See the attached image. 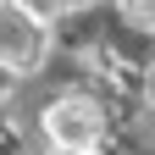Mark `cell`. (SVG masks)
Returning a JSON list of instances; mask_svg holds the SVG:
<instances>
[{"label": "cell", "instance_id": "obj_2", "mask_svg": "<svg viewBox=\"0 0 155 155\" xmlns=\"http://www.w3.org/2000/svg\"><path fill=\"white\" fill-rule=\"evenodd\" d=\"M45 133L55 150H94L105 133V116L94 100H78V94H67V100H55L45 111Z\"/></svg>", "mask_w": 155, "mask_h": 155}, {"label": "cell", "instance_id": "obj_3", "mask_svg": "<svg viewBox=\"0 0 155 155\" xmlns=\"http://www.w3.org/2000/svg\"><path fill=\"white\" fill-rule=\"evenodd\" d=\"M122 6H127V17L139 28H155V0H122Z\"/></svg>", "mask_w": 155, "mask_h": 155}, {"label": "cell", "instance_id": "obj_1", "mask_svg": "<svg viewBox=\"0 0 155 155\" xmlns=\"http://www.w3.org/2000/svg\"><path fill=\"white\" fill-rule=\"evenodd\" d=\"M45 45H50L45 22H39L28 6L0 0V67H11V72H33L39 61H45Z\"/></svg>", "mask_w": 155, "mask_h": 155}, {"label": "cell", "instance_id": "obj_4", "mask_svg": "<svg viewBox=\"0 0 155 155\" xmlns=\"http://www.w3.org/2000/svg\"><path fill=\"white\" fill-rule=\"evenodd\" d=\"M50 155H94V150H50Z\"/></svg>", "mask_w": 155, "mask_h": 155}, {"label": "cell", "instance_id": "obj_5", "mask_svg": "<svg viewBox=\"0 0 155 155\" xmlns=\"http://www.w3.org/2000/svg\"><path fill=\"white\" fill-rule=\"evenodd\" d=\"M61 6H89V0H61Z\"/></svg>", "mask_w": 155, "mask_h": 155}]
</instances>
